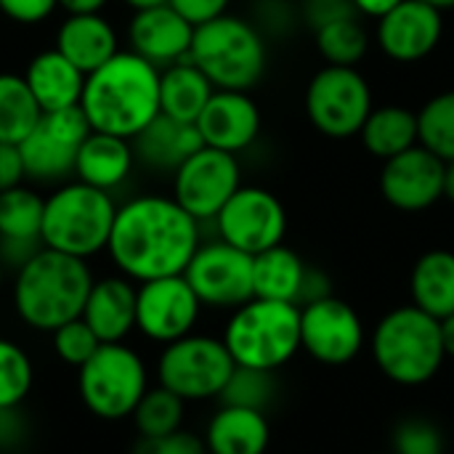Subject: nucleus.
<instances>
[{
  "instance_id": "nucleus-1",
  "label": "nucleus",
  "mask_w": 454,
  "mask_h": 454,
  "mask_svg": "<svg viewBox=\"0 0 454 454\" xmlns=\"http://www.w3.org/2000/svg\"><path fill=\"white\" fill-rule=\"evenodd\" d=\"M200 245V221L173 197L146 194L117 207L106 253L122 277L141 285L184 274Z\"/></svg>"
},
{
  "instance_id": "nucleus-2",
  "label": "nucleus",
  "mask_w": 454,
  "mask_h": 454,
  "mask_svg": "<svg viewBox=\"0 0 454 454\" xmlns=\"http://www.w3.org/2000/svg\"><path fill=\"white\" fill-rule=\"evenodd\" d=\"M80 109L90 130L133 141L160 114V69L133 51H117L85 77Z\"/></svg>"
},
{
  "instance_id": "nucleus-3",
  "label": "nucleus",
  "mask_w": 454,
  "mask_h": 454,
  "mask_svg": "<svg viewBox=\"0 0 454 454\" xmlns=\"http://www.w3.org/2000/svg\"><path fill=\"white\" fill-rule=\"evenodd\" d=\"M93 282L96 279L82 258L40 247L16 269L13 309L27 327L53 333L82 317Z\"/></svg>"
},
{
  "instance_id": "nucleus-4",
  "label": "nucleus",
  "mask_w": 454,
  "mask_h": 454,
  "mask_svg": "<svg viewBox=\"0 0 454 454\" xmlns=\"http://www.w3.org/2000/svg\"><path fill=\"white\" fill-rule=\"evenodd\" d=\"M372 356L391 383L407 388L423 386L436 378L447 359L442 322L418 306H399L378 322Z\"/></svg>"
},
{
  "instance_id": "nucleus-5",
  "label": "nucleus",
  "mask_w": 454,
  "mask_h": 454,
  "mask_svg": "<svg viewBox=\"0 0 454 454\" xmlns=\"http://www.w3.org/2000/svg\"><path fill=\"white\" fill-rule=\"evenodd\" d=\"M215 90H253L266 74V43L263 35L245 19L223 13L207 24L194 27L189 51Z\"/></svg>"
},
{
  "instance_id": "nucleus-6",
  "label": "nucleus",
  "mask_w": 454,
  "mask_h": 454,
  "mask_svg": "<svg viewBox=\"0 0 454 454\" xmlns=\"http://www.w3.org/2000/svg\"><path fill=\"white\" fill-rule=\"evenodd\" d=\"M239 367L277 372L301 351V309L253 298L234 309L221 338Z\"/></svg>"
},
{
  "instance_id": "nucleus-7",
  "label": "nucleus",
  "mask_w": 454,
  "mask_h": 454,
  "mask_svg": "<svg viewBox=\"0 0 454 454\" xmlns=\"http://www.w3.org/2000/svg\"><path fill=\"white\" fill-rule=\"evenodd\" d=\"M117 205L109 192L93 189L82 181L59 186L45 200L43 247L88 261L106 250Z\"/></svg>"
},
{
  "instance_id": "nucleus-8",
  "label": "nucleus",
  "mask_w": 454,
  "mask_h": 454,
  "mask_svg": "<svg viewBox=\"0 0 454 454\" xmlns=\"http://www.w3.org/2000/svg\"><path fill=\"white\" fill-rule=\"evenodd\" d=\"M146 391V364L138 351L125 343H101V348L77 370V394L85 410L104 423L130 418Z\"/></svg>"
},
{
  "instance_id": "nucleus-9",
  "label": "nucleus",
  "mask_w": 454,
  "mask_h": 454,
  "mask_svg": "<svg viewBox=\"0 0 454 454\" xmlns=\"http://www.w3.org/2000/svg\"><path fill=\"white\" fill-rule=\"evenodd\" d=\"M234 359L221 338L186 335L162 348L157 359V380L184 402L218 399L226 388Z\"/></svg>"
},
{
  "instance_id": "nucleus-10",
  "label": "nucleus",
  "mask_w": 454,
  "mask_h": 454,
  "mask_svg": "<svg viewBox=\"0 0 454 454\" xmlns=\"http://www.w3.org/2000/svg\"><path fill=\"white\" fill-rule=\"evenodd\" d=\"M372 109L370 82L356 67L325 64L306 88V114L327 138L359 136Z\"/></svg>"
},
{
  "instance_id": "nucleus-11",
  "label": "nucleus",
  "mask_w": 454,
  "mask_h": 454,
  "mask_svg": "<svg viewBox=\"0 0 454 454\" xmlns=\"http://www.w3.org/2000/svg\"><path fill=\"white\" fill-rule=\"evenodd\" d=\"M242 186L237 154L202 146L173 173V200L194 221H215L223 205Z\"/></svg>"
},
{
  "instance_id": "nucleus-12",
  "label": "nucleus",
  "mask_w": 454,
  "mask_h": 454,
  "mask_svg": "<svg viewBox=\"0 0 454 454\" xmlns=\"http://www.w3.org/2000/svg\"><path fill=\"white\" fill-rule=\"evenodd\" d=\"M218 239L258 255L285 242L287 213L277 194L263 186H239L234 197L215 215Z\"/></svg>"
},
{
  "instance_id": "nucleus-13",
  "label": "nucleus",
  "mask_w": 454,
  "mask_h": 454,
  "mask_svg": "<svg viewBox=\"0 0 454 454\" xmlns=\"http://www.w3.org/2000/svg\"><path fill=\"white\" fill-rule=\"evenodd\" d=\"M184 277L197 293L200 303L210 309H239L255 298L253 255L223 239L200 245Z\"/></svg>"
},
{
  "instance_id": "nucleus-14",
  "label": "nucleus",
  "mask_w": 454,
  "mask_h": 454,
  "mask_svg": "<svg viewBox=\"0 0 454 454\" xmlns=\"http://www.w3.org/2000/svg\"><path fill=\"white\" fill-rule=\"evenodd\" d=\"M90 125L80 106L43 112L35 130L19 144L27 178L32 181H59L74 173L77 149L82 146Z\"/></svg>"
},
{
  "instance_id": "nucleus-15",
  "label": "nucleus",
  "mask_w": 454,
  "mask_h": 454,
  "mask_svg": "<svg viewBox=\"0 0 454 454\" xmlns=\"http://www.w3.org/2000/svg\"><path fill=\"white\" fill-rule=\"evenodd\" d=\"M364 348V325L354 306L327 295L301 309V351L327 367L354 362Z\"/></svg>"
},
{
  "instance_id": "nucleus-16",
  "label": "nucleus",
  "mask_w": 454,
  "mask_h": 454,
  "mask_svg": "<svg viewBox=\"0 0 454 454\" xmlns=\"http://www.w3.org/2000/svg\"><path fill=\"white\" fill-rule=\"evenodd\" d=\"M202 303L184 274L138 285L136 330L154 343H173L194 333Z\"/></svg>"
},
{
  "instance_id": "nucleus-17",
  "label": "nucleus",
  "mask_w": 454,
  "mask_h": 454,
  "mask_svg": "<svg viewBox=\"0 0 454 454\" xmlns=\"http://www.w3.org/2000/svg\"><path fill=\"white\" fill-rule=\"evenodd\" d=\"M447 162L426 146H412L383 162L380 194L402 213H420L444 197Z\"/></svg>"
},
{
  "instance_id": "nucleus-18",
  "label": "nucleus",
  "mask_w": 454,
  "mask_h": 454,
  "mask_svg": "<svg viewBox=\"0 0 454 454\" xmlns=\"http://www.w3.org/2000/svg\"><path fill=\"white\" fill-rule=\"evenodd\" d=\"M253 290L255 298L282 301L303 309L330 295V279L311 269L295 250L277 245L253 255Z\"/></svg>"
},
{
  "instance_id": "nucleus-19",
  "label": "nucleus",
  "mask_w": 454,
  "mask_h": 454,
  "mask_svg": "<svg viewBox=\"0 0 454 454\" xmlns=\"http://www.w3.org/2000/svg\"><path fill=\"white\" fill-rule=\"evenodd\" d=\"M444 11L423 0H402L394 11L378 19L375 43L378 48L399 61L415 64L436 51L444 35Z\"/></svg>"
},
{
  "instance_id": "nucleus-20",
  "label": "nucleus",
  "mask_w": 454,
  "mask_h": 454,
  "mask_svg": "<svg viewBox=\"0 0 454 454\" xmlns=\"http://www.w3.org/2000/svg\"><path fill=\"white\" fill-rule=\"evenodd\" d=\"M128 40L133 53L146 59L157 69H165L189 59L194 24L186 21L170 3H165L157 8L136 11L128 27Z\"/></svg>"
},
{
  "instance_id": "nucleus-21",
  "label": "nucleus",
  "mask_w": 454,
  "mask_h": 454,
  "mask_svg": "<svg viewBox=\"0 0 454 454\" xmlns=\"http://www.w3.org/2000/svg\"><path fill=\"white\" fill-rule=\"evenodd\" d=\"M194 125L205 146L239 154L261 133V109L247 90H215Z\"/></svg>"
},
{
  "instance_id": "nucleus-22",
  "label": "nucleus",
  "mask_w": 454,
  "mask_h": 454,
  "mask_svg": "<svg viewBox=\"0 0 454 454\" xmlns=\"http://www.w3.org/2000/svg\"><path fill=\"white\" fill-rule=\"evenodd\" d=\"M45 200L29 186L0 192V261L24 266L43 247Z\"/></svg>"
},
{
  "instance_id": "nucleus-23",
  "label": "nucleus",
  "mask_w": 454,
  "mask_h": 454,
  "mask_svg": "<svg viewBox=\"0 0 454 454\" xmlns=\"http://www.w3.org/2000/svg\"><path fill=\"white\" fill-rule=\"evenodd\" d=\"M136 295L138 287H133V279L128 277H104L93 282L82 319L101 343H125L136 330Z\"/></svg>"
},
{
  "instance_id": "nucleus-24",
  "label": "nucleus",
  "mask_w": 454,
  "mask_h": 454,
  "mask_svg": "<svg viewBox=\"0 0 454 454\" xmlns=\"http://www.w3.org/2000/svg\"><path fill=\"white\" fill-rule=\"evenodd\" d=\"M133 154L138 162L152 170L176 173L194 152L205 146L194 122H181L165 114H157L133 141Z\"/></svg>"
},
{
  "instance_id": "nucleus-25",
  "label": "nucleus",
  "mask_w": 454,
  "mask_h": 454,
  "mask_svg": "<svg viewBox=\"0 0 454 454\" xmlns=\"http://www.w3.org/2000/svg\"><path fill=\"white\" fill-rule=\"evenodd\" d=\"M56 51L88 77L117 53V32L101 13H67L56 32Z\"/></svg>"
},
{
  "instance_id": "nucleus-26",
  "label": "nucleus",
  "mask_w": 454,
  "mask_h": 454,
  "mask_svg": "<svg viewBox=\"0 0 454 454\" xmlns=\"http://www.w3.org/2000/svg\"><path fill=\"white\" fill-rule=\"evenodd\" d=\"M24 80L43 112H59L80 106L85 74L56 48L32 56Z\"/></svg>"
},
{
  "instance_id": "nucleus-27",
  "label": "nucleus",
  "mask_w": 454,
  "mask_h": 454,
  "mask_svg": "<svg viewBox=\"0 0 454 454\" xmlns=\"http://www.w3.org/2000/svg\"><path fill=\"white\" fill-rule=\"evenodd\" d=\"M133 162H136V154L128 138L90 130L82 146L77 149L74 176L77 181L93 189L109 192V189H117L130 176Z\"/></svg>"
},
{
  "instance_id": "nucleus-28",
  "label": "nucleus",
  "mask_w": 454,
  "mask_h": 454,
  "mask_svg": "<svg viewBox=\"0 0 454 454\" xmlns=\"http://www.w3.org/2000/svg\"><path fill=\"white\" fill-rule=\"evenodd\" d=\"M271 442V428L266 412L229 407L210 418L205 431V450L207 454H266Z\"/></svg>"
},
{
  "instance_id": "nucleus-29",
  "label": "nucleus",
  "mask_w": 454,
  "mask_h": 454,
  "mask_svg": "<svg viewBox=\"0 0 454 454\" xmlns=\"http://www.w3.org/2000/svg\"><path fill=\"white\" fill-rule=\"evenodd\" d=\"M213 93L215 85L189 59L160 69V114L165 117L197 122Z\"/></svg>"
},
{
  "instance_id": "nucleus-30",
  "label": "nucleus",
  "mask_w": 454,
  "mask_h": 454,
  "mask_svg": "<svg viewBox=\"0 0 454 454\" xmlns=\"http://www.w3.org/2000/svg\"><path fill=\"white\" fill-rule=\"evenodd\" d=\"M412 306L431 314L434 319H447L454 314V253L428 250L418 258L410 277Z\"/></svg>"
},
{
  "instance_id": "nucleus-31",
  "label": "nucleus",
  "mask_w": 454,
  "mask_h": 454,
  "mask_svg": "<svg viewBox=\"0 0 454 454\" xmlns=\"http://www.w3.org/2000/svg\"><path fill=\"white\" fill-rule=\"evenodd\" d=\"M359 138L372 157L386 162V160H391V157L420 144L418 112H412L402 104L375 106L370 112Z\"/></svg>"
},
{
  "instance_id": "nucleus-32",
  "label": "nucleus",
  "mask_w": 454,
  "mask_h": 454,
  "mask_svg": "<svg viewBox=\"0 0 454 454\" xmlns=\"http://www.w3.org/2000/svg\"><path fill=\"white\" fill-rule=\"evenodd\" d=\"M43 109L35 101L24 74L0 72V141L21 144L40 122Z\"/></svg>"
},
{
  "instance_id": "nucleus-33",
  "label": "nucleus",
  "mask_w": 454,
  "mask_h": 454,
  "mask_svg": "<svg viewBox=\"0 0 454 454\" xmlns=\"http://www.w3.org/2000/svg\"><path fill=\"white\" fill-rule=\"evenodd\" d=\"M314 40L319 56L333 67H356L370 51V35L356 13L317 27Z\"/></svg>"
},
{
  "instance_id": "nucleus-34",
  "label": "nucleus",
  "mask_w": 454,
  "mask_h": 454,
  "mask_svg": "<svg viewBox=\"0 0 454 454\" xmlns=\"http://www.w3.org/2000/svg\"><path fill=\"white\" fill-rule=\"evenodd\" d=\"M184 412H186V402L157 383L141 396L130 418L138 436H168L173 431H181Z\"/></svg>"
},
{
  "instance_id": "nucleus-35",
  "label": "nucleus",
  "mask_w": 454,
  "mask_h": 454,
  "mask_svg": "<svg viewBox=\"0 0 454 454\" xmlns=\"http://www.w3.org/2000/svg\"><path fill=\"white\" fill-rule=\"evenodd\" d=\"M420 146L442 157L444 162L454 160V88L442 90L428 98L418 112Z\"/></svg>"
},
{
  "instance_id": "nucleus-36",
  "label": "nucleus",
  "mask_w": 454,
  "mask_h": 454,
  "mask_svg": "<svg viewBox=\"0 0 454 454\" xmlns=\"http://www.w3.org/2000/svg\"><path fill=\"white\" fill-rule=\"evenodd\" d=\"M221 404L229 407H245L255 412H269V407L277 399V378L269 370L255 367H234L226 388L221 391Z\"/></svg>"
},
{
  "instance_id": "nucleus-37",
  "label": "nucleus",
  "mask_w": 454,
  "mask_h": 454,
  "mask_svg": "<svg viewBox=\"0 0 454 454\" xmlns=\"http://www.w3.org/2000/svg\"><path fill=\"white\" fill-rule=\"evenodd\" d=\"M35 383V367L27 351L8 340L0 338V410L21 407L32 391Z\"/></svg>"
},
{
  "instance_id": "nucleus-38",
  "label": "nucleus",
  "mask_w": 454,
  "mask_h": 454,
  "mask_svg": "<svg viewBox=\"0 0 454 454\" xmlns=\"http://www.w3.org/2000/svg\"><path fill=\"white\" fill-rule=\"evenodd\" d=\"M51 338H53V351H56V356H59L64 364L77 367V370L101 348V340H98L96 333L85 325L82 317H77V319L61 325L59 330H53Z\"/></svg>"
},
{
  "instance_id": "nucleus-39",
  "label": "nucleus",
  "mask_w": 454,
  "mask_h": 454,
  "mask_svg": "<svg viewBox=\"0 0 454 454\" xmlns=\"http://www.w3.org/2000/svg\"><path fill=\"white\" fill-rule=\"evenodd\" d=\"M394 452L444 454V436L431 420L407 418L394 428Z\"/></svg>"
},
{
  "instance_id": "nucleus-40",
  "label": "nucleus",
  "mask_w": 454,
  "mask_h": 454,
  "mask_svg": "<svg viewBox=\"0 0 454 454\" xmlns=\"http://www.w3.org/2000/svg\"><path fill=\"white\" fill-rule=\"evenodd\" d=\"M205 442L189 431H173L168 436H138L130 454H205Z\"/></svg>"
},
{
  "instance_id": "nucleus-41",
  "label": "nucleus",
  "mask_w": 454,
  "mask_h": 454,
  "mask_svg": "<svg viewBox=\"0 0 454 454\" xmlns=\"http://www.w3.org/2000/svg\"><path fill=\"white\" fill-rule=\"evenodd\" d=\"M59 8V0H0V13L16 24H40Z\"/></svg>"
},
{
  "instance_id": "nucleus-42",
  "label": "nucleus",
  "mask_w": 454,
  "mask_h": 454,
  "mask_svg": "<svg viewBox=\"0 0 454 454\" xmlns=\"http://www.w3.org/2000/svg\"><path fill=\"white\" fill-rule=\"evenodd\" d=\"M29 426L21 412V407L0 410V452H19V447L27 442Z\"/></svg>"
},
{
  "instance_id": "nucleus-43",
  "label": "nucleus",
  "mask_w": 454,
  "mask_h": 454,
  "mask_svg": "<svg viewBox=\"0 0 454 454\" xmlns=\"http://www.w3.org/2000/svg\"><path fill=\"white\" fill-rule=\"evenodd\" d=\"M229 3H231V0H170V5H173L186 21H192L194 27L207 24V21L223 16L226 8H229Z\"/></svg>"
},
{
  "instance_id": "nucleus-44",
  "label": "nucleus",
  "mask_w": 454,
  "mask_h": 454,
  "mask_svg": "<svg viewBox=\"0 0 454 454\" xmlns=\"http://www.w3.org/2000/svg\"><path fill=\"white\" fill-rule=\"evenodd\" d=\"M27 178L24 157L19 144H3L0 141V192H8L13 186H21Z\"/></svg>"
},
{
  "instance_id": "nucleus-45",
  "label": "nucleus",
  "mask_w": 454,
  "mask_h": 454,
  "mask_svg": "<svg viewBox=\"0 0 454 454\" xmlns=\"http://www.w3.org/2000/svg\"><path fill=\"white\" fill-rule=\"evenodd\" d=\"M356 13L354 3L351 0H309L306 3V19L311 21V27H322L333 19H340V16H351ZM359 16V13H356Z\"/></svg>"
},
{
  "instance_id": "nucleus-46",
  "label": "nucleus",
  "mask_w": 454,
  "mask_h": 454,
  "mask_svg": "<svg viewBox=\"0 0 454 454\" xmlns=\"http://www.w3.org/2000/svg\"><path fill=\"white\" fill-rule=\"evenodd\" d=\"M354 3V8H356V13L359 16H367V19H380V16H386L388 11H394L402 0H351Z\"/></svg>"
},
{
  "instance_id": "nucleus-47",
  "label": "nucleus",
  "mask_w": 454,
  "mask_h": 454,
  "mask_svg": "<svg viewBox=\"0 0 454 454\" xmlns=\"http://www.w3.org/2000/svg\"><path fill=\"white\" fill-rule=\"evenodd\" d=\"M109 0H59V8L67 13H101Z\"/></svg>"
},
{
  "instance_id": "nucleus-48",
  "label": "nucleus",
  "mask_w": 454,
  "mask_h": 454,
  "mask_svg": "<svg viewBox=\"0 0 454 454\" xmlns=\"http://www.w3.org/2000/svg\"><path fill=\"white\" fill-rule=\"evenodd\" d=\"M442 340H444L447 356L454 359V314H450L447 319H442Z\"/></svg>"
},
{
  "instance_id": "nucleus-49",
  "label": "nucleus",
  "mask_w": 454,
  "mask_h": 454,
  "mask_svg": "<svg viewBox=\"0 0 454 454\" xmlns=\"http://www.w3.org/2000/svg\"><path fill=\"white\" fill-rule=\"evenodd\" d=\"M444 197L454 202V160L447 162V173H444Z\"/></svg>"
},
{
  "instance_id": "nucleus-50",
  "label": "nucleus",
  "mask_w": 454,
  "mask_h": 454,
  "mask_svg": "<svg viewBox=\"0 0 454 454\" xmlns=\"http://www.w3.org/2000/svg\"><path fill=\"white\" fill-rule=\"evenodd\" d=\"M133 11H146V8H157V5H165L170 0H125Z\"/></svg>"
},
{
  "instance_id": "nucleus-51",
  "label": "nucleus",
  "mask_w": 454,
  "mask_h": 454,
  "mask_svg": "<svg viewBox=\"0 0 454 454\" xmlns=\"http://www.w3.org/2000/svg\"><path fill=\"white\" fill-rule=\"evenodd\" d=\"M423 3H428V5H434V8H439V11H450V8H454V0H423Z\"/></svg>"
},
{
  "instance_id": "nucleus-52",
  "label": "nucleus",
  "mask_w": 454,
  "mask_h": 454,
  "mask_svg": "<svg viewBox=\"0 0 454 454\" xmlns=\"http://www.w3.org/2000/svg\"><path fill=\"white\" fill-rule=\"evenodd\" d=\"M3 277H5V263L0 261V287H3Z\"/></svg>"
},
{
  "instance_id": "nucleus-53",
  "label": "nucleus",
  "mask_w": 454,
  "mask_h": 454,
  "mask_svg": "<svg viewBox=\"0 0 454 454\" xmlns=\"http://www.w3.org/2000/svg\"><path fill=\"white\" fill-rule=\"evenodd\" d=\"M0 454H21V452H0Z\"/></svg>"
},
{
  "instance_id": "nucleus-54",
  "label": "nucleus",
  "mask_w": 454,
  "mask_h": 454,
  "mask_svg": "<svg viewBox=\"0 0 454 454\" xmlns=\"http://www.w3.org/2000/svg\"><path fill=\"white\" fill-rule=\"evenodd\" d=\"M383 454H399V452H394V450H391V452H383Z\"/></svg>"
},
{
  "instance_id": "nucleus-55",
  "label": "nucleus",
  "mask_w": 454,
  "mask_h": 454,
  "mask_svg": "<svg viewBox=\"0 0 454 454\" xmlns=\"http://www.w3.org/2000/svg\"><path fill=\"white\" fill-rule=\"evenodd\" d=\"M205 454H207V452H205Z\"/></svg>"
}]
</instances>
